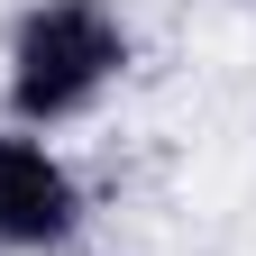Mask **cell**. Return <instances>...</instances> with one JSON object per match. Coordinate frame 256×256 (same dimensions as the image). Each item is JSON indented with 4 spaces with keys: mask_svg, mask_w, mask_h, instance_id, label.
<instances>
[{
    "mask_svg": "<svg viewBox=\"0 0 256 256\" xmlns=\"http://www.w3.org/2000/svg\"><path fill=\"white\" fill-rule=\"evenodd\" d=\"M138 74V18L119 0H28L0 28V128L64 138Z\"/></svg>",
    "mask_w": 256,
    "mask_h": 256,
    "instance_id": "cell-1",
    "label": "cell"
},
{
    "mask_svg": "<svg viewBox=\"0 0 256 256\" xmlns=\"http://www.w3.org/2000/svg\"><path fill=\"white\" fill-rule=\"evenodd\" d=\"M92 238V183L37 128H0V256H74Z\"/></svg>",
    "mask_w": 256,
    "mask_h": 256,
    "instance_id": "cell-2",
    "label": "cell"
}]
</instances>
